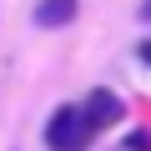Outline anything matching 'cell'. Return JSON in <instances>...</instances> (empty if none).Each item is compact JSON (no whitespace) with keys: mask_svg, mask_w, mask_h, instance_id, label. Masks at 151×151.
I'll use <instances>...</instances> for the list:
<instances>
[{"mask_svg":"<svg viewBox=\"0 0 151 151\" xmlns=\"http://www.w3.org/2000/svg\"><path fill=\"white\" fill-rule=\"evenodd\" d=\"M81 106H86V121H91V131H96V136H101V131H111L116 121H126V101H121L111 86H91Z\"/></svg>","mask_w":151,"mask_h":151,"instance_id":"obj_2","label":"cell"},{"mask_svg":"<svg viewBox=\"0 0 151 151\" xmlns=\"http://www.w3.org/2000/svg\"><path fill=\"white\" fill-rule=\"evenodd\" d=\"M121 151H151V126H131L121 136Z\"/></svg>","mask_w":151,"mask_h":151,"instance_id":"obj_4","label":"cell"},{"mask_svg":"<svg viewBox=\"0 0 151 151\" xmlns=\"http://www.w3.org/2000/svg\"><path fill=\"white\" fill-rule=\"evenodd\" d=\"M136 20H141V25H151V0H141V5H136Z\"/></svg>","mask_w":151,"mask_h":151,"instance_id":"obj_6","label":"cell"},{"mask_svg":"<svg viewBox=\"0 0 151 151\" xmlns=\"http://www.w3.org/2000/svg\"><path fill=\"white\" fill-rule=\"evenodd\" d=\"M136 60H141V65L151 70V35H146V40H136Z\"/></svg>","mask_w":151,"mask_h":151,"instance_id":"obj_5","label":"cell"},{"mask_svg":"<svg viewBox=\"0 0 151 151\" xmlns=\"http://www.w3.org/2000/svg\"><path fill=\"white\" fill-rule=\"evenodd\" d=\"M76 15H81V0H35V10H30L35 30H70Z\"/></svg>","mask_w":151,"mask_h":151,"instance_id":"obj_3","label":"cell"},{"mask_svg":"<svg viewBox=\"0 0 151 151\" xmlns=\"http://www.w3.org/2000/svg\"><path fill=\"white\" fill-rule=\"evenodd\" d=\"M96 141L91 121H86V106L81 101H60L45 121V151H86Z\"/></svg>","mask_w":151,"mask_h":151,"instance_id":"obj_1","label":"cell"}]
</instances>
